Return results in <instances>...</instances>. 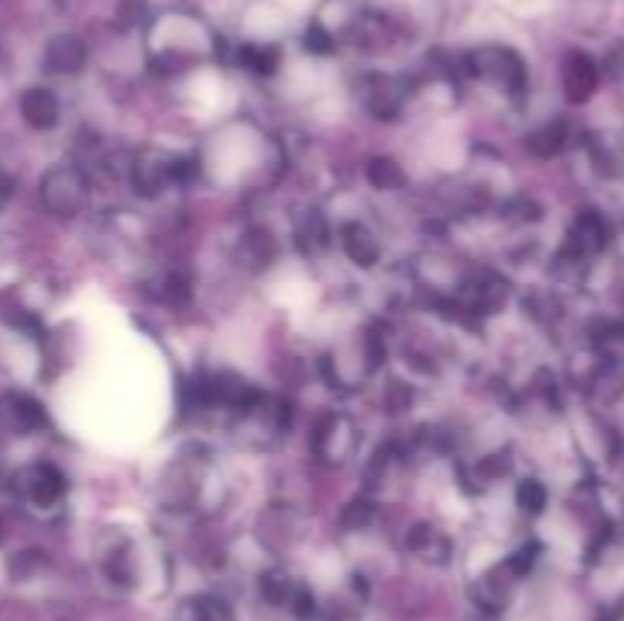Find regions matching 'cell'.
I'll return each mask as SVG.
<instances>
[{
  "label": "cell",
  "mask_w": 624,
  "mask_h": 621,
  "mask_svg": "<svg viewBox=\"0 0 624 621\" xmlns=\"http://www.w3.org/2000/svg\"><path fill=\"white\" fill-rule=\"evenodd\" d=\"M177 621H219L217 606H211L207 600H202V597L183 600L180 609H177Z\"/></svg>",
  "instance_id": "obj_22"
},
{
  "label": "cell",
  "mask_w": 624,
  "mask_h": 621,
  "mask_svg": "<svg viewBox=\"0 0 624 621\" xmlns=\"http://www.w3.org/2000/svg\"><path fill=\"white\" fill-rule=\"evenodd\" d=\"M607 244V226L597 214H582L570 232V241H566V256L570 259H578V256H588V253H597V250Z\"/></svg>",
  "instance_id": "obj_9"
},
{
  "label": "cell",
  "mask_w": 624,
  "mask_h": 621,
  "mask_svg": "<svg viewBox=\"0 0 624 621\" xmlns=\"http://www.w3.org/2000/svg\"><path fill=\"white\" fill-rule=\"evenodd\" d=\"M238 62L256 77H271L278 71V64H281V52L275 47H241Z\"/></svg>",
  "instance_id": "obj_18"
},
{
  "label": "cell",
  "mask_w": 624,
  "mask_h": 621,
  "mask_svg": "<svg viewBox=\"0 0 624 621\" xmlns=\"http://www.w3.org/2000/svg\"><path fill=\"white\" fill-rule=\"evenodd\" d=\"M311 448L317 451L320 460L327 464H342L347 460L354 448H357V433L351 427V420L339 418V415H329L317 423V430L311 435Z\"/></svg>",
  "instance_id": "obj_4"
},
{
  "label": "cell",
  "mask_w": 624,
  "mask_h": 621,
  "mask_svg": "<svg viewBox=\"0 0 624 621\" xmlns=\"http://www.w3.org/2000/svg\"><path fill=\"white\" fill-rule=\"evenodd\" d=\"M22 116L37 131H49V128L59 125V116H62L59 98L49 89H28V92L22 94Z\"/></svg>",
  "instance_id": "obj_10"
},
{
  "label": "cell",
  "mask_w": 624,
  "mask_h": 621,
  "mask_svg": "<svg viewBox=\"0 0 624 621\" xmlns=\"http://www.w3.org/2000/svg\"><path fill=\"white\" fill-rule=\"evenodd\" d=\"M7 415L13 420V427L22 430V433H34V430H40L47 423V415H43L40 403L31 400V396H25V393H13L7 400Z\"/></svg>",
  "instance_id": "obj_14"
},
{
  "label": "cell",
  "mask_w": 624,
  "mask_h": 621,
  "mask_svg": "<svg viewBox=\"0 0 624 621\" xmlns=\"http://www.w3.org/2000/svg\"><path fill=\"white\" fill-rule=\"evenodd\" d=\"M0 540H3V524H0Z\"/></svg>",
  "instance_id": "obj_27"
},
{
  "label": "cell",
  "mask_w": 624,
  "mask_h": 621,
  "mask_svg": "<svg viewBox=\"0 0 624 621\" xmlns=\"http://www.w3.org/2000/svg\"><path fill=\"white\" fill-rule=\"evenodd\" d=\"M158 299L162 302H168V305H187L189 295H192V290H189V278H183V275H177V271H171V275H165V278L158 280Z\"/></svg>",
  "instance_id": "obj_20"
},
{
  "label": "cell",
  "mask_w": 624,
  "mask_h": 621,
  "mask_svg": "<svg viewBox=\"0 0 624 621\" xmlns=\"http://www.w3.org/2000/svg\"><path fill=\"white\" fill-rule=\"evenodd\" d=\"M597 64L591 62V55L585 52H570L563 62V94L570 104H585L597 89Z\"/></svg>",
  "instance_id": "obj_8"
},
{
  "label": "cell",
  "mask_w": 624,
  "mask_h": 621,
  "mask_svg": "<svg viewBox=\"0 0 624 621\" xmlns=\"http://www.w3.org/2000/svg\"><path fill=\"white\" fill-rule=\"evenodd\" d=\"M374 518V506L369 503V499H354L347 509H344V515H342V524L347 530H359V528H366L369 521Z\"/></svg>",
  "instance_id": "obj_23"
},
{
  "label": "cell",
  "mask_w": 624,
  "mask_h": 621,
  "mask_svg": "<svg viewBox=\"0 0 624 621\" xmlns=\"http://www.w3.org/2000/svg\"><path fill=\"white\" fill-rule=\"evenodd\" d=\"M362 104L372 110L378 119H396L399 110L406 107L408 86L399 77H369L359 86Z\"/></svg>",
  "instance_id": "obj_5"
},
{
  "label": "cell",
  "mask_w": 624,
  "mask_h": 621,
  "mask_svg": "<svg viewBox=\"0 0 624 621\" xmlns=\"http://www.w3.org/2000/svg\"><path fill=\"white\" fill-rule=\"evenodd\" d=\"M342 244L344 253H347V259L359 268H372L378 263V256H381V250H378V238H374L362 223H347L342 229Z\"/></svg>",
  "instance_id": "obj_12"
},
{
  "label": "cell",
  "mask_w": 624,
  "mask_h": 621,
  "mask_svg": "<svg viewBox=\"0 0 624 621\" xmlns=\"http://www.w3.org/2000/svg\"><path fill=\"white\" fill-rule=\"evenodd\" d=\"M366 177H369V183H372L374 189H399L406 183L403 165H399L396 159H391V155H378V159H372Z\"/></svg>",
  "instance_id": "obj_17"
},
{
  "label": "cell",
  "mask_w": 624,
  "mask_h": 621,
  "mask_svg": "<svg viewBox=\"0 0 624 621\" xmlns=\"http://www.w3.org/2000/svg\"><path fill=\"white\" fill-rule=\"evenodd\" d=\"M293 582L286 579L283 573H278V570H271V573L263 575V594H266L271 604H290V597H293Z\"/></svg>",
  "instance_id": "obj_21"
},
{
  "label": "cell",
  "mask_w": 624,
  "mask_h": 621,
  "mask_svg": "<svg viewBox=\"0 0 624 621\" xmlns=\"http://www.w3.org/2000/svg\"><path fill=\"white\" fill-rule=\"evenodd\" d=\"M89 199H92L89 177L77 165H55L40 180V202L52 217H77L86 211Z\"/></svg>",
  "instance_id": "obj_1"
},
{
  "label": "cell",
  "mask_w": 624,
  "mask_h": 621,
  "mask_svg": "<svg viewBox=\"0 0 624 621\" xmlns=\"http://www.w3.org/2000/svg\"><path fill=\"white\" fill-rule=\"evenodd\" d=\"M86 43L79 40L77 34H59L47 43L43 52V64H47L49 74H59V77H77L79 71L86 67Z\"/></svg>",
  "instance_id": "obj_7"
},
{
  "label": "cell",
  "mask_w": 624,
  "mask_h": 621,
  "mask_svg": "<svg viewBox=\"0 0 624 621\" xmlns=\"http://www.w3.org/2000/svg\"><path fill=\"white\" fill-rule=\"evenodd\" d=\"M406 545L408 552H415V555L421 560H426V563H445L448 555H451L448 536H445L438 528H433V524H418V528L408 530Z\"/></svg>",
  "instance_id": "obj_11"
},
{
  "label": "cell",
  "mask_w": 624,
  "mask_h": 621,
  "mask_svg": "<svg viewBox=\"0 0 624 621\" xmlns=\"http://www.w3.org/2000/svg\"><path fill=\"white\" fill-rule=\"evenodd\" d=\"M302 238H305V241L311 244V250L327 248V244H329L327 223L317 217V214H311V219H308V226H305V232H302Z\"/></svg>",
  "instance_id": "obj_25"
},
{
  "label": "cell",
  "mask_w": 624,
  "mask_h": 621,
  "mask_svg": "<svg viewBox=\"0 0 624 621\" xmlns=\"http://www.w3.org/2000/svg\"><path fill=\"white\" fill-rule=\"evenodd\" d=\"M64 487H67V484H64V476L55 469V466L37 464L18 472V491L31 499V503H37V506H52V503H59V499L64 497Z\"/></svg>",
  "instance_id": "obj_6"
},
{
  "label": "cell",
  "mask_w": 624,
  "mask_h": 621,
  "mask_svg": "<svg viewBox=\"0 0 624 621\" xmlns=\"http://www.w3.org/2000/svg\"><path fill=\"white\" fill-rule=\"evenodd\" d=\"M515 499H518V506H521L527 515H539L543 509H546V503H548L546 484L536 482V479H527V482L518 484Z\"/></svg>",
  "instance_id": "obj_19"
},
{
  "label": "cell",
  "mask_w": 624,
  "mask_h": 621,
  "mask_svg": "<svg viewBox=\"0 0 624 621\" xmlns=\"http://www.w3.org/2000/svg\"><path fill=\"white\" fill-rule=\"evenodd\" d=\"M563 143H566V125L558 119V123H546L539 125L536 131L527 135V150L533 155H539V159H551V155H558L563 150Z\"/></svg>",
  "instance_id": "obj_16"
},
{
  "label": "cell",
  "mask_w": 624,
  "mask_h": 621,
  "mask_svg": "<svg viewBox=\"0 0 624 621\" xmlns=\"http://www.w3.org/2000/svg\"><path fill=\"white\" fill-rule=\"evenodd\" d=\"M174 159H177V155L162 153V150H143V153L128 165L135 192L153 199V195H158L168 183H174Z\"/></svg>",
  "instance_id": "obj_3"
},
{
  "label": "cell",
  "mask_w": 624,
  "mask_h": 621,
  "mask_svg": "<svg viewBox=\"0 0 624 621\" xmlns=\"http://www.w3.org/2000/svg\"><path fill=\"white\" fill-rule=\"evenodd\" d=\"M275 241L268 232H250L244 235L241 248H238V259L247 265V268H268L271 259H275Z\"/></svg>",
  "instance_id": "obj_15"
},
{
  "label": "cell",
  "mask_w": 624,
  "mask_h": 621,
  "mask_svg": "<svg viewBox=\"0 0 624 621\" xmlns=\"http://www.w3.org/2000/svg\"><path fill=\"white\" fill-rule=\"evenodd\" d=\"M10 195H13V177L7 172H0V207L10 202Z\"/></svg>",
  "instance_id": "obj_26"
},
{
  "label": "cell",
  "mask_w": 624,
  "mask_h": 621,
  "mask_svg": "<svg viewBox=\"0 0 624 621\" xmlns=\"http://www.w3.org/2000/svg\"><path fill=\"white\" fill-rule=\"evenodd\" d=\"M502 299H506V283L494 275H482L479 280H472L467 290V305L469 310H475V314H482V310H497L502 305Z\"/></svg>",
  "instance_id": "obj_13"
},
{
  "label": "cell",
  "mask_w": 624,
  "mask_h": 621,
  "mask_svg": "<svg viewBox=\"0 0 624 621\" xmlns=\"http://www.w3.org/2000/svg\"><path fill=\"white\" fill-rule=\"evenodd\" d=\"M467 67L472 77L499 83L502 89H509L512 94H521L524 92V86H527L524 62L518 59V52L506 47H482L475 49V52H469Z\"/></svg>",
  "instance_id": "obj_2"
},
{
  "label": "cell",
  "mask_w": 624,
  "mask_h": 621,
  "mask_svg": "<svg viewBox=\"0 0 624 621\" xmlns=\"http://www.w3.org/2000/svg\"><path fill=\"white\" fill-rule=\"evenodd\" d=\"M335 47V40H332V34L323 28V25H311L308 31H305V49L308 52H317V55H327Z\"/></svg>",
  "instance_id": "obj_24"
}]
</instances>
